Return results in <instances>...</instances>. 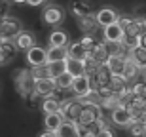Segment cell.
Segmentation results:
<instances>
[{
    "label": "cell",
    "instance_id": "cell-1",
    "mask_svg": "<svg viewBox=\"0 0 146 137\" xmlns=\"http://www.w3.org/2000/svg\"><path fill=\"white\" fill-rule=\"evenodd\" d=\"M65 17H66L65 8L59 6V4H53V2L46 4V8L42 10V23L46 25V27H49V29L61 27L63 21H65Z\"/></svg>",
    "mask_w": 146,
    "mask_h": 137
},
{
    "label": "cell",
    "instance_id": "cell-2",
    "mask_svg": "<svg viewBox=\"0 0 146 137\" xmlns=\"http://www.w3.org/2000/svg\"><path fill=\"white\" fill-rule=\"evenodd\" d=\"M34 82L36 80H34L33 72L27 69H19L15 72V88L19 95H23V97H31L34 93Z\"/></svg>",
    "mask_w": 146,
    "mask_h": 137
},
{
    "label": "cell",
    "instance_id": "cell-3",
    "mask_svg": "<svg viewBox=\"0 0 146 137\" xmlns=\"http://www.w3.org/2000/svg\"><path fill=\"white\" fill-rule=\"evenodd\" d=\"M82 109H84V105L78 97L74 99H63L61 101V107H59V112L63 114L65 120H70V122H76L78 120V116H80Z\"/></svg>",
    "mask_w": 146,
    "mask_h": 137
},
{
    "label": "cell",
    "instance_id": "cell-4",
    "mask_svg": "<svg viewBox=\"0 0 146 137\" xmlns=\"http://www.w3.org/2000/svg\"><path fill=\"white\" fill-rule=\"evenodd\" d=\"M110 124L112 126H118V128H129L131 124H133V114H131V110L125 107V105H119V107H116V109L110 112Z\"/></svg>",
    "mask_w": 146,
    "mask_h": 137
},
{
    "label": "cell",
    "instance_id": "cell-5",
    "mask_svg": "<svg viewBox=\"0 0 146 137\" xmlns=\"http://www.w3.org/2000/svg\"><path fill=\"white\" fill-rule=\"evenodd\" d=\"M21 31H23V25L17 17H11V15L0 17V34L2 36H6V38H15Z\"/></svg>",
    "mask_w": 146,
    "mask_h": 137
},
{
    "label": "cell",
    "instance_id": "cell-6",
    "mask_svg": "<svg viewBox=\"0 0 146 137\" xmlns=\"http://www.w3.org/2000/svg\"><path fill=\"white\" fill-rule=\"evenodd\" d=\"M70 90H72V93H74V97H78V99H84V97H87V95H91V93H93L91 76H89V74L76 76Z\"/></svg>",
    "mask_w": 146,
    "mask_h": 137
},
{
    "label": "cell",
    "instance_id": "cell-7",
    "mask_svg": "<svg viewBox=\"0 0 146 137\" xmlns=\"http://www.w3.org/2000/svg\"><path fill=\"white\" fill-rule=\"evenodd\" d=\"M119 11L114 10V8H110V6H104V8H101V10L95 11V21H97L99 27H108V25H114V23L119 21Z\"/></svg>",
    "mask_w": 146,
    "mask_h": 137
},
{
    "label": "cell",
    "instance_id": "cell-8",
    "mask_svg": "<svg viewBox=\"0 0 146 137\" xmlns=\"http://www.w3.org/2000/svg\"><path fill=\"white\" fill-rule=\"evenodd\" d=\"M25 59L31 67H44L48 65V49L42 46H33L25 51Z\"/></svg>",
    "mask_w": 146,
    "mask_h": 137
},
{
    "label": "cell",
    "instance_id": "cell-9",
    "mask_svg": "<svg viewBox=\"0 0 146 137\" xmlns=\"http://www.w3.org/2000/svg\"><path fill=\"white\" fill-rule=\"evenodd\" d=\"M55 92H57L55 78H42V80L34 82V95L36 97H49V95H55Z\"/></svg>",
    "mask_w": 146,
    "mask_h": 137
},
{
    "label": "cell",
    "instance_id": "cell-10",
    "mask_svg": "<svg viewBox=\"0 0 146 137\" xmlns=\"http://www.w3.org/2000/svg\"><path fill=\"white\" fill-rule=\"evenodd\" d=\"M104 65L112 76H123V71L127 67V55H110Z\"/></svg>",
    "mask_w": 146,
    "mask_h": 137
},
{
    "label": "cell",
    "instance_id": "cell-11",
    "mask_svg": "<svg viewBox=\"0 0 146 137\" xmlns=\"http://www.w3.org/2000/svg\"><path fill=\"white\" fill-rule=\"evenodd\" d=\"M103 38H104V42H108V44H112V42H123L125 29L121 27L119 23L108 25V27L103 29Z\"/></svg>",
    "mask_w": 146,
    "mask_h": 137
},
{
    "label": "cell",
    "instance_id": "cell-12",
    "mask_svg": "<svg viewBox=\"0 0 146 137\" xmlns=\"http://www.w3.org/2000/svg\"><path fill=\"white\" fill-rule=\"evenodd\" d=\"M99 114H103V109H101V107H84L76 122H78L80 126L89 128V126H93V124H95V120H97Z\"/></svg>",
    "mask_w": 146,
    "mask_h": 137
},
{
    "label": "cell",
    "instance_id": "cell-13",
    "mask_svg": "<svg viewBox=\"0 0 146 137\" xmlns=\"http://www.w3.org/2000/svg\"><path fill=\"white\" fill-rule=\"evenodd\" d=\"M13 42H15V46H17L19 51H27V49H31L33 46H36V38H34V34L31 33V31H25V29L17 34L15 38H13Z\"/></svg>",
    "mask_w": 146,
    "mask_h": 137
},
{
    "label": "cell",
    "instance_id": "cell-14",
    "mask_svg": "<svg viewBox=\"0 0 146 137\" xmlns=\"http://www.w3.org/2000/svg\"><path fill=\"white\" fill-rule=\"evenodd\" d=\"M127 59L131 63H135L141 71L146 69V48H141V46H133V48L127 49Z\"/></svg>",
    "mask_w": 146,
    "mask_h": 137
},
{
    "label": "cell",
    "instance_id": "cell-15",
    "mask_svg": "<svg viewBox=\"0 0 146 137\" xmlns=\"http://www.w3.org/2000/svg\"><path fill=\"white\" fill-rule=\"evenodd\" d=\"M70 11L76 15V19H78V17H87V15H93V13H95L89 0H74L72 6H70Z\"/></svg>",
    "mask_w": 146,
    "mask_h": 137
},
{
    "label": "cell",
    "instance_id": "cell-16",
    "mask_svg": "<svg viewBox=\"0 0 146 137\" xmlns=\"http://www.w3.org/2000/svg\"><path fill=\"white\" fill-rule=\"evenodd\" d=\"M65 69H66V72H68L70 76H74V78L76 76H82V74H87L84 61H82V59H74V57H66Z\"/></svg>",
    "mask_w": 146,
    "mask_h": 137
},
{
    "label": "cell",
    "instance_id": "cell-17",
    "mask_svg": "<svg viewBox=\"0 0 146 137\" xmlns=\"http://www.w3.org/2000/svg\"><path fill=\"white\" fill-rule=\"evenodd\" d=\"M63 114H61L59 110L57 112H49V114L44 116V130H49V132H57L61 126H63Z\"/></svg>",
    "mask_w": 146,
    "mask_h": 137
},
{
    "label": "cell",
    "instance_id": "cell-18",
    "mask_svg": "<svg viewBox=\"0 0 146 137\" xmlns=\"http://www.w3.org/2000/svg\"><path fill=\"white\" fill-rule=\"evenodd\" d=\"M55 133H57V137H80V124H78V122L65 120L63 126Z\"/></svg>",
    "mask_w": 146,
    "mask_h": 137
},
{
    "label": "cell",
    "instance_id": "cell-19",
    "mask_svg": "<svg viewBox=\"0 0 146 137\" xmlns=\"http://www.w3.org/2000/svg\"><path fill=\"white\" fill-rule=\"evenodd\" d=\"M78 27L84 34H95L97 33V21H95V13L93 15H87V17H78Z\"/></svg>",
    "mask_w": 146,
    "mask_h": 137
},
{
    "label": "cell",
    "instance_id": "cell-20",
    "mask_svg": "<svg viewBox=\"0 0 146 137\" xmlns=\"http://www.w3.org/2000/svg\"><path fill=\"white\" fill-rule=\"evenodd\" d=\"M68 48L66 46H49L48 48V63L51 61H66Z\"/></svg>",
    "mask_w": 146,
    "mask_h": 137
},
{
    "label": "cell",
    "instance_id": "cell-21",
    "mask_svg": "<svg viewBox=\"0 0 146 137\" xmlns=\"http://www.w3.org/2000/svg\"><path fill=\"white\" fill-rule=\"evenodd\" d=\"M66 48H68V57H74V59H82L84 61L87 57V53H89V51L84 48V44H82L80 40H78V42H70Z\"/></svg>",
    "mask_w": 146,
    "mask_h": 137
},
{
    "label": "cell",
    "instance_id": "cell-22",
    "mask_svg": "<svg viewBox=\"0 0 146 137\" xmlns=\"http://www.w3.org/2000/svg\"><path fill=\"white\" fill-rule=\"evenodd\" d=\"M89 53H91L93 57H95V59H97L99 63H101V65H104V63H106V59L110 57V53H108V46H106V42H99V44L95 46V48H93L91 51H89Z\"/></svg>",
    "mask_w": 146,
    "mask_h": 137
},
{
    "label": "cell",
    "instance_id": "cell-23",
    "mask_svg": "<svg viewBox=\"0 0 146 137\" xmlns=\"http://www.w3.org/2000/svg\"><path fill=\"white\" fill-rule=\"evenodd\" d=\"M139 76H141V69L127 59V67H125V71H123V80L127 84H135Z\"/></svg>",
    "mask_w": 146,
    "mask_h": 137
},
{
    "label": "cell",
    "instance_id": "cell-24",
    "mask_svg": "<svg viewBox=\"0 0 146 137\" xmlns=\"http://www.w3.org/2000/svg\"><path fill=\"white\" fill-rule=\"evenodd\" d=\"M48 42L49 46H66L68 44V34L65 31H61V29H55V31H51Z\"/></svg>",
    "mask_w": 146,
    "mask_h": 137
},
{
    "label": "cell",
    "instance_id": "cell-25",
    "mask_svg": "<svg viewBox=\"0 0 146 137\" xmlns=\"http://www.w3.org/2000/svg\"><path fill=\"white\" fill-rule=\"evenodd\" d=\"M61 107V101L55 95H49V97H44L42 101V110H44V114H49V112H57Z\"/></svg>",
    "mask_w": 146,
    "mask_h": 137
},
{
    "label": "cell",
    "instance_id": "cell-26",
    "mask_svg": "<svg viewBox=\"0 0 146 137\" xmlns=\"http://www.w3.org/2000/svg\"><path fill=\"white\" fill-rule=\"evenodd\" d=\"M72 82H74V76H70L68 72H63L59 76H55V84H57V90H70Z\"/></svg>",
    "mask_w": 146,
    "mask_h": 137
},
{
    "label": "cell",
    "instance_id": "cell-27",
    "mask_svg": "<svg viewBox=\"0 0 146 137\" xmlns=\"http://www.w3.org/2000/svg\"><path fill=\"white\" fill-rule=\"evenodd\" d=\"M131 93H133L135 99L146 101V82L144 80H137L135 84H131Z\"/></svg>",
    "mask_w": 146,
    "mask_h": 137
},
{
    "label": "cell",
    "instance_id": "cell-28",
    "mask_svg": "<svg viewBox=\"0 0 146 137\" xmlns=\"http://www.w3.org/2000/svg\"><path fill=\"white\" fill-rule=\"evenodd\" d=\"M127 130H129L131 137H144V133H146V122H142V120H133V124H131Z\"/></svg>",
    "mask_w": 146,
    "mask_h": 137
},
{
    "label": "cell",
    "instance_id": "cell-29",
    "mask_svg": "<svg viewBox=\"0 0 146 137\" xmlns=\"http://www.w3.org/2000/svg\"><path fill=\"white\" fill-rule=\"evenodd\" d=\"M31 72H33L34 80H42V78H53L51 76V72H49L48 65L44 67H31Z\"/></svg>",
    "mask_w": 146,
    "mask_h": 137
},
{
    "label": "cell",
    "instance_id": "cell-30",
    "mask_svg": "<svg viewBox=\"0 0 146 137\" xmlns=\"http://www.w3.org/2000/svg\"><path fill=\"white\" fill-rule=\"evenodd\" d=\"M106 46H108L110 55H127V46H125L123 42H112V44L106 42Z\"/></svg>",
    "mask_w": 146,
    "mask_h": 137
},
{
    "label": "cell",
    "instance_id": "cell-31",
    "mask_svg": "<svg viewBox=\"0 0 146 137\" xmlns=\"http://www.w3.org/2000/svg\"><path fill=\"white\" fill-rule=\"evenodd\" d=\"M48 69L49 72H51V76H59V74H63V72L66 71L65 69V61H51V63H48Z\"/></svg>",
    "mask_w": 146,
    "mask_h": 137
},
{
    "label": "cell",
    "instance_id": "cell-32",
    "mask_svg": "<svg viewBox=\"0 0 146 137\" xmlns=\"http://www.w3.org/2000/svg\"><path fill=\"white\" fill-rule=\"evenodd\" d=\"M80 42L84 44V48H86L87 51H91V49L99 44V42H97V38H95V34H84V36L80 38Z\"/></svg>",
    "mask_w": 146,
    "mask_h": 137
},
{
    "label": "cell",
    "instance_id": "cell-33",
    "mask_svg": "<svg viewBox=\"0 0 146 137\" xmlns=\"http://www.w3.org/2000/svg\"><path fill=\"white\" fill-rule=\"evenodd\" d=\"M25 4H29L31 8H38V6H46V4H49V0H25Z\"/></svg>",
    "mask_w": 146,
    "mask_h": 137
},
{
    "label": "cell",
    "instance_id": "cell-34",
    "mask_svg": "<svg viewBox=\"0 0 146 137\" xmlns=\"http://www.w3.org/2000/svg\"><path fill=\"white\" fill-rule=\"evenodd\" d=\"M99 137H116V133H114L112 128H103V130H99Z\"/></svg>",
    "mask_w": 146,
    "mask_h": 137
},
{
    "label": "cell",
    "instance_id": "cell-35",
    "mask_svg": "<svg viewBox=\"0 0 146 137\" xmlns=\"http://www.w3.org/2000/svg\"><path fill=\"white\" fill-rule=\"evenodd\" d=\"M137 46L146 48V33H142V34H139V36H137Z\"/></svg>",
    "mask_w": 146,
    "mask_h": 137
},
{
    "label": "cell",
    "instance_id": "cell-36",
    "mask_svg": "<svg viewBox=\"0 0 146 137\" xmlns=\"http://www.w3.org/2000/svg\"><path fill=\"white\" fill-rule=\"evenodd\" d=\"M6 63H8V55L4 53V49L0 48V67H2V65H6Z\"/></svg>",
    "mask_w": 146,
    "mask_h": 137
},
{
    "label": "cell",
    "instance_id": "cell-37",
    "mask_svg": "<svg viewBox=\"0 0 146 137\" xmlns=\"http://www.w3.org/2000/svg\"><path fill=\"white\" fill-rule=\"evenodd\" d=\"M38 137H57V133H55V132H49V130H44V132L40 133Z\"/></svg>",
    "mask_w": 146,
    "mask_h": 137
},
{
    "label": "cell",
    "instance_id": "cell-38",
    "mask_svg": "<svg viewBox=\"0 0 146 137\" xmlns=\"http://www.w3.org/2000/svg\"><path fill=\"white\" fill-rule=\"evenodd\" d=\"M8 4H25V0H4Z\"/></svg>",
    "mask_w": 146,
    "mask_h": 137
},
{
    "label": "cell",
    "instance_id": "cell-39",
    "mask_svg": "<svg viewBox=\"0 0 146 137\" xmlns=\"http://www.w3.org/2000/svg\"><path fill=\"white\" fill-rule=\"evenodd\" d=\"M8 4V2H4V0H2V4H0V17H4L6 13H4V6Z\"/></svg>",
    "mask_w": 146,
    "mask_h": 137
},
{
    "label": "cell",
    "instance_id": "cell-40",
    "mask_svg": "<svg viewBox=\"0 0 146 137\" xmlns=\"http://www.w3.org/2000/svg\"><path fill=\"white\" fill-rule=\"evenodd\" d=\"M144 33H146V29H144Z\"/></svg>",
    "mask_w": 146,
    "mask_h": 137
},
{
    "label": "cell",
    "instance_id": "cell-41",
    "mask_svg": "<svg viewBox=\"0 0 146 137\" xmlns=\"http://www.w3.org/2000/svg\"><path fill=\"white\" fill-rule=\"evenodd\" d=\"M144 137H146V133H144Z\"/></svg>",
    "mask_w": 146,
    "mask_h": 137
}]
</instances>
